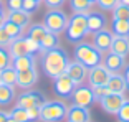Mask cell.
<instances>
[{
    "instance_id": "obj_24",
    "label": "cell",
    "mask_w": 129,
    "mask_h": 122,
    "mask_svg": "<svg viewBox=\"0 0 129 122\" xmlns=\"http://www.w3.org/2000/svg\"><path fill=\"white\" fill-rule=\"evenodd\" d=\"M15 89L7 84H0V107H7L15 101Z\"/></svg>"
},
{
    "instance_id": "obj_38",
    "label": "cell",
    "mask_w": 129,
    "mask_h": 122,
    "mask_svg": "<svg viewBox=\"0 0 129 122\" xmlns=\"http://www.w3.org/2000/svg\"><path fill=\"white\" fill-rule=\"evenodd\" d=\"M28 112V119H30V122H35L40 119V107H31V109H27Z\"/></svg>"
},
{
    "instance_id": "obj_40",
    "label": "cell",
    "mask_w": 129,
    "mask_h": 122,
    "mask_svg": "<svg viewBox=\"0 0 129 122\" xmlns=\"http://www.w3.org/2000/svg\"><path fill=\"white\" fill-rule=\"evenodd\" d=\"M5 22H7V10L4 8V5L0 2V27H4Z\"/></svg>"
},
{
    "instance_id": "obj_4",
    "label": "cell",
    "mask_w": 129,
    "mask_h": 122,
    "mask_svg": "<svg viewBox=\"0 0 129 122\" xmlns=\"http://www.w3.org/2000/svg\"><path fill=\"white\" fill-rule=\"evenodd\" d=\"M68 106L60 99L46 101L40 107V120L42 122H63L66 119Z\"/></svg>"
},
{
    "instance_id": "obj_6",
    "label": "cell",
    "mask_w": 129,
    "mask_h": 122,
    "mask_svg": "<svg viewBox=\"0 0 129 122\" xmlns=\"http://www.w3.org/2000/svg\"><path fill=\"white\" fill-rule=\"evenodd\" d=\"M46 102L45 92L38 89H27L20 96H17V104L15 106L23 107V109H31V107H42Z\"/></svg>"
},
{
    "instance_id": "obj_7",
    "label": "cell",
    "mask_w": 129,
    "mask_h": 122,
    "mask_svg": "<svg viewBox=\"0 0 129 122\" xmlns=\"http://www.w3.org/2000/svg\"><path fill=\"white\" fill-rule=\"evenodd\" d=\"M71 99H73V104H78L81 107H88V109L96 102L94 94H93V88L89 84H78L71 94Z\"/></svg>"
},
{
    "instance_id": "obj_44",
    "label": "cell",
    "mask_w": 129,
    "mask_h": 122,
    "mask_svg": "<svg viewBox=\"0 0 129 122\" xmlns=\"http://www.w3.org/2000/svg\"><path fill=\"white\" fill-rule=\"evenodd\" d=\"M7 122H17V120H15V119H12V117H8V120H7Z\"/></svg>"
},
{
    "instance_id": "obj_22",
    "label": "cell",
    "mask_w": 129,
    "mask_h": 122,
    "mask_svg": "<svg viewBox=\"0 0 129 122\" xmlns=\"http://www.w3.org/2000/svg\"><path fill=\"white\" fill-rule=\"evenodd\" d=\"M46 33H48V30H46V27L43 23H31L30 27H28V30H27V36L31 38L33 41H37L38 45L42 43V40L45 38Z\"/></svg>"
},
{
    "instance_id": "obj_23",
    "label": "cell",
    "mask_w": 129,
    "mask_h": 122,
    "mask_svg": "<svg viewBox=\"0 0 129 122\" xmlns=\"http://www.w3.org/2000/svg\"><path fill=\"white\" fill-rule=\"evenodd\" d=\"M56 46H60V36H58L56 33L48 31V33L45 35V38L42 40V43H40V54L53 50V48H56Z\"/></svg>"
},
{
    "instance_id": "obj_45",
    "label": "cell",
    "mask_w": 129,
    "mask_h": 122,
    "mask_svg": "<svg viewBox=\"0 0 129 122\" xmlns=\"http://www.w3.org/2000/svg\"><path fill=\"white\" fill-rule=\"evenodd\" d=\"M89 2H91V4H96V0H89Z\"/></svg>"
},
{
    "instance_id": "obj_1",
    "label": "cell",
    "mask_w": 129,
    "mask_h": 122,
    "mask_svg": "<svg viewBox=\"0 0 129 122\" xmlns=\"http://www.w3.org/2000/svg\"><path fill=\"white\" fill-rule=\"evenodd\" d=\"M68 65H70V56L66 50H63L61 46H56L46 53H42L40 66H42V71L45 73V76H48L50 79H55V78L64 74Z\"/></svg>"
},
{
    "instance_id": "obj_12",
    "label": "cell",
    "mask_w": 129,
    "mask_h": 122,
    "mask_svg": "<svg viewBox=\"0 0 129 122\" xmlns=\"http://www.w3.org/2000/svg\"><path fill=\"white\" fill-rule=\"evenodd\" d=\"M113 40H114L113 31L106 30V28H104V30H101V31L93 33V45H94L103 54H106V53H109V51H111Z\"/></svg>"
},
{
    "instance_id": "obj_2",
    "label": "cell",
    "mask_w": 129,
    "mask_h": 122,
    "mask_svg": "<svg viewBox=\"0 0 129 122\" xmlns=\"http://www.w3.org/2000/svg\"><path fill=\"white\" fill-rule=\"evenodd\" d=\"M73 53H75V59L80 61L81 65H84L88 69L101 65V63H103V56H104V54H103L94 45L86 43V41L76 43Z\"/></svg>"
},
{
    "instance_id": "obj_11",
    "label": "cell",
    "mask_w": 129,
    "mask_h": 122,
    "mask_svg": "<svg viewBox=\"0 0 129 122\" xmlns=\"http://www.w3.org/2000/svg\"><path fill=\"white\" fill-rule=\"evenodd\" d=\"M88 71L89 69L86 68L84 65H81L80 61H70L68 68H66V74H68V78L73 81V83L78 86V84H83L84 81L88 79Z\"/></svg>"
},
{
    "instance_id": "obj_28",
    "label": "cell",
    "mask_w": 129,
    "mask_h": 122,
    "mask_svg": "<svg viewBox=\"0 0 129 122\" xmlns=\"http://www.w3.org/2000/svg\"><path fill=\"white\" fill-rule=\"evenodd\" d=\"M4 28H5V31H7V33L12 36V40H15V38H20V36H23V31H25L22 27H18L17 23L10 22V20H7V22L4 23Z\"/></svg>"
},
{
    "instance_id": "obj_10",
    "label": "cell",
    "mask_w": 129,
    "mask_h": 122,
    "mask_svg": "<svg viewBox=\"0 0 129 122\" xmlns=\"http://www.w3.org/2000/svg\"><path fill=\"white\" fill-rule=\"evenodd\" d=\"M126 101V96L124 94H114V92H109L108 96H104L99 104H101V109L108 114H118V111L121 109L122 102Z\"/></svg>"
},
{
    "instance_id": "obj_21",
    "label": "cell",
    "mask_w": 129,
    "mask_h": 122,
    "mask_svg": "<svg viewBox=\"0 0 129 122\" xmlns=\"http://www.w3.org/2000/svg\"><path fill=\"white\" fill-rule=\"evenodd\" d=\"M111 51L119 56H129V36H114Z\"/></svg>"
},
{
    "instance_id": "obj_43",
    "label": "cell",
    "mask_w": 129,
    "mask_h": 122,
    "mask_svg": "<svg viewBox=\"0 0 129 122\" xmlns=\"http://www.w3.org/2000/svg\"><path fill=\"white\" fill-rule=\"evenodd\" d=\"M119 4H124V5H127V7H129V0H119Z\"/></svg>"
},
{
    "instance_id": "obj_19",
    "label": "cell",
    "mask_w": 129,
    "mask_h": 122,
    "mask_svg": "<svg viewBox=\"0 0 129 122\" xmlns=\"http://www.w3.org/2000/svg\"><path fill=\"white\" fill-rule=\"evenodd\" d=\"M7 48H8V53H10L12 59H13V58H20V56L28 54V51H27V43H25V35H23V36H20V38L12 40V43L7 46ZM33 56H35V54H33Z\"/></svg>"
},
{
    "instance_id": "obj_27",
    "label": "cell",
    "mask_w": 129,
    "mask_h": 122,
    "mask_svg": "<svg viewBox=\"0 0 129 122\" xmlns=\"http://www.w3.org/2000/svg\"><path fill=\"white\" fill-rule=\"evenodd\" d=\"M91 2L89 0H70V7L73 13H88L91 10Z\"/></svg>"
},
{
    "instance_id": "obj_34",
    "label": "cell",
    "mask_w": 129,
    "mask_h": 122,
    "mask_svg": "<svg viewBox=\"0 0 129 122\" xmlns=\"http://www.w3.org/2000/svg\"><path fill=\"white\" fill-rule=\"evenodd\" d=\"M38 7H40V2H37V0H23L22 10L27 12L28 15H33L35 12L38 10Z\"/></svg>"
},
{
    "instance_id": "obj_17",
    "label": "cell",
    "mask_w": 129,
    "mask_h": 122,
    "mask_svg": "<svg viewBox=\"0 0 129 122\" xmlns=\"http://www.w3.org/2000/svg\"><path fill=\"white\" fill-rule=\"evenodd\" d=\"M106 88L109 89V92L114 94H126L127 86H126V79L122 73H111L109 79L106 83Z\"/></svg>"
},
{
    "instance_id": "obj_18",
    "label": "cell",
    "mask_w": 129,
    "mask_h": 122,
    "mask_svg": "<svg viewBox=\"0 0 129 122\" xmlns=\"http://www.w3.org/2000/svg\"><path fill=\"white\" fill-rule=\"evenodd\" d=\"M7 20L17 23L18 27H22L23 30L28 28L31 25V15H28L27 12L23 10H13V12H7Z\"/></svg>"
},
{
    "instance_id": "obj_16",
    "label": "cell",
    "mask_w": 129,
    "mask_h": 122,
    "mask_svg": "<svg viewBox=\"0 0 129 122\" xmlns=\"http://www.w3.org/2000/svg\"><path fill=\"white\" fill-rule=\"evenodd\" d=\"M103 65L106 66L111 73H121L127 63H126L124 56H119V54L109 51V53H106V56H103Z\"/></svg>"
},
{
    "instance_id": "obj_13",
    "label": "cell",
    "mask_w": 129,
    "mask_h": 122,
    "mask_svg": "<svg viewBox=\"0 0 129 122\" xmlns=\"http://www.w3.org/2000/svg\"><path fill=\"white\" fill-rule=\"evenodd\" d=\"M38 81V69L37 68H30L25 71H18V78H17V86L22 88L23 91L31 89Z\"/></svg>"
},
{
    "instance_id": "obj_3",
    "label": "cell",
    "mask_w": 129,
    "mask_h": 122,
    "mask_svg": "<svg viewBox=\"0 0 129 122\" xmlns=\"http://www.w3.org/2000/svg\"><path fill=\"white\" fill-rule=\"evenodd\" d=\"M88 33V13H73L66 27V40L71 43H80Z\"/></svg>"
},
{
    "instance_id": "obj_20",
    "label": "cell",
    "mask_w": 129,
    "mask_h": 122,
    "mask_svg": "<svg viewBox=\"0 0 129 122\" xmlns=\"http://www.w3.org/2000/svg\"><path fill=\"white\" fill-rule=\"evenodd\" d=\"M12 66L17 71H25V69H30V68H37V56L25 54V56H20V58H13L12 59Z\"/></svg>"
},
{
    "instance_id": "obj_8",
    "label": "cell",
    "mask_w": 129,
    "mask_h": 122,
    "mask_svg": "<svg viewBox=\"0 0 129 122\" xmlns=\"http://www.w3.org/2000/svg\"><path fill=\"white\" fill-rule=\"evenodd\" d=\"M109 76H111V71L101 63V65L94 66V68H89V71H88V84L91 88L104 86L108 83V79H109Z\"/></svg>"
},
{
    "instance_id": "obj_30",
    "label": "cell",
    "mask_w": 129,
    "mask_h": 122,
    "mask_svg": "<svg viewBox=\"0 0 129 122\" xmlns=\"http://www.w3.org/2000/svg\"><path fill=\"white\" fill-rule=\"evenodd\" d=\"M113 20H129V7L124 4H118L113 10Z\"/></svg>"
},
{
    "instance_id": "obj_32",
    "label": "cell",
    "mask_w": 129,
    "mask_h": 122,
    "mask_svg": "<svg viewBox=\"0 0 129 122\" xmlns=\"http://www.w3.org/2000/svg\"><path fill=\"white\" fill-rule=\"evenodd\" d=\"M118 120L119 122H129V99L126 97V101L122 102L121 109L118 111Z\"/></svg>"
},
{
    "instance_id": "obj_42",
    "label": "cell",
    "mask_w": 129,
    "mask_h": 122,
    "mask_svg": "<svg viewBox=\"0 0 129 122\" xmlns=\"http://www.w3.org/2000/svg\"><path fill=\"white\" fill-rule=\"evenodd\" d=\"M8 117H10V115H8L5 111H0V122H7Z\"/></svg>"
},
{
    "instance_id": "obj_5",
    "label": "cell",
    "mask_w": 129,
    "mask_h": 122,
    "mask_svg": "<svg viewBox=\"0 0 129 122\" xmlns=\"http://www.w3.org/2000/svg\"><path fill=\"white\" fill-rule=\"evenodd\" d=\"M68 20H70V17L63 10H60V8H50L45 13V17H43V25L46 27L48 31L60 35L63 31H66Z\"/></svg>"
},
{
    "instance_id": "obj_37",
    "label": "cell",
    "mask_w": 129,
    "mask_h": 122,
    "mask_svg": "<svg viewBox=\"0 0 129 122\" xmlns=\"http://www.w3.org/2000/svg\"><path fill=\"white\" fill-rule=\"evenodd\" d=\"M10 43H12V36L5 31L4 27H0V46H5L7 48Z\"/></svg>"
},
{
    "instance_id": "obj_31",
    "label": "cell",
    "mask_w": 129,
    "mask_h": 122,
    "mask_svg": "<svg viewBox=\"0 0 129 122\" xmlns=\"http://www.w3.org/2000/svg\"><path fill=\"white\" fill-rule=\"evenodd\" d=\"M8 66H12V56L8 53V48L0 46V71L8 68Z\"/></svg>"
},
{
    "instance_id": "obj_14",
    "label": "cell",
    "mask_w": 129,
    "mask_h": 122,
    "mask_svg": "<svg viewBox=\"0 0 129 122\" xmlns=\"http://www.w3.org/2000/svg\"><path fill=\"white\" fill-rule=\"evenodd\" d=\"M66 120L68 122H91L89 109L88 107H81L78 104H71V106H68Z\"/></svg>"
},
{
    "instance_id": "obj_35",
    "label": "cell",
    "mask_w": 129,
    "mask_h": 122,
    "mask_svg": "<svg viewBox=\"0 0 129 122\" xmlns=\"http://www.w3.org/2000/svg\"><path fill=\"white\" fill-rule=\"evenodd\" d=\"M93 94H94L96 101H101L104 96L109 94V89L106 88V84H104V86H94V88H93Z\"/></svg>"
},
{
    "instance_id": "obj_48",
    "label": "cell",
    "mask_w": 129,
    "mask_h": 122,
    "mask_svg": "<svg viewBox=\"0 0 129 122\" xmlns=\"http://www.w3.org/2000/svg\"><path fill=\"white\" fill-rule=\"evenodd\" d=\"M0 2H2V0H0Z\"/></svg>"
},
{
    "instance_id": "obj_29",
    "label": "cell",
    "mask_w": 129,
    "mask_h": 122,
    "mask_svg": "<svg viewBox=\"0 0 129 122\" xmlns=\"http://www.w3.org/2000/svg\"><path fill=\"white\" fill-rule=\"evenodd\" d=\"M8 115H10L12 119H15L17 122H30L27 109H23V107H18V106L13 107V109H12V111L8 112Z\"/></svg>"
},
{
    "instance_id": "obj_33",
    "label": "cell",
    "mask_w": 129,
    "mask_h": 122,
    "mask_svg": "<svg viewBox=\"0 0 129 122\" xmlns=\"http://www.w3.org/2000/svg\"><path fill=\"white\" fill-rule=\"evenodd\" d=\"M96 4L101 8V12H113L114 7L119 4V0H96Z\"/></svg>"
},
{
    "instance_id": "obj_39",
    "label": "cell",
    "mask_w": 129,
    "mask_h": 122,
    "mask_svg": "<svg viewBox=\"0 0 129 122\" xmlns=\"http://www.w3.org/2000/svg\"><path fill=\"white\" fill-rule=\"evenodd\" d=\"M45 4L48 8H61V5H64V0H45Z\"/></svg>"
},
{
    "instance_id": "obj_25",
    "label": "cell",
    "mask_w": 129,
    "mask_h": 122,
    "mask_svg": "<svg viewBox=\"0 0 129 122\" xmlns=\"http://www.w3.org/2000/svg\"><path fill=\"white\" fill-rule=\"evenodd\" d=\"M17 78H18V71H17L13 66H8V68L2 69L0 71V79L2 84H7V86H17Z\"/></svg>"
},
{
    "instance_id": "obj_9",
    "label": "cell",
    "mask_w": 129,
    "mask_h": 122,
    "mask_svg": "<svg viewBox=\"0 0 129 122\" xmlns=\"http://www.w3.org/2000/svg\"><path fill=\"white\" fill-rule=\"evenodd\" d=\"M75 88H76V84L68 78L66 73L53 79V91H55V94L60 96V97H64V99H66V97H71Z\"/></svg>"
},
{
    "instance_id": "obj_46",
    "label": "cell",
    "mask_w": 129,
    "mask_h": 122,
    "mask_svg": "<svg viewBox=\"0 0 129 122\" xmlns=\"http://www.w3.org/2000/svg\"><path fill=\"white\" fill-rule=\"evenodd\" d=\"M37 2H40V4H42V0H37Z\"/></svg>"
},
{
    "instance_id": "obj_26",
    "label": "cell",
    "mask_w": 129,
    "mask_h": 122,
    "mask_svg": "<svg viewBox=\"0 0 129 122\" xmlns=\"http://www.w3.org/2000/svg\"><path fill=\"white\" fill-rule=\"evenodd\" d=\"M111 31L114 36H129V20H113Z\"/></svg>"
},
{
    "instance_id": "obj_15",
    "label": "cell",
    "mask_w": 129,
    "mask_h": 122,
    "mask_svg": "<svg viewBox=\"0 0 129 122\" xmlns=\"http://www.w3.org/2000/svg\"><path fill=\"white\" fill-rule=\"evenodd\" d=\"M108 25V18L103 12H88V30L89 33H96V31L104 30Z\"/></svg>"
},
{
    "instance_id": "obj_47",
    "label": "cell",
    "mask_w": 129,
    "mask_h": 122,
    "mask_svg": "<svg viewBox=\"0 0 129 122\" xmlns=\"http://www.w3.org/2000/svg\"><path fill=\"white\" fill-rule=\"evenodd\" d=\"M0 84H2V79H0Z\"/></svg>"
},
{
    "instance_id": "obj_36",
    "label": "cell",
    "mask_w": 129,
    "mask_h": 122,
    "mask_svg": "<svg viewBox=\"0 0 129 122\" xmlns=\"http://www.w3.org/2000/svg\"><path fill=\"white\" fill-rule=\"evenodd\" d=\"M5 5H7V12L22 10V7H23V0H5Z\"/></svg>"
},
{
    "instance_id": "obj_41",
    "label": "cell",
    "mask_w": 129,
    "mask_h": 122,
    "mask_svg": "<svg viewBox=\"0 0 129 122\" xmlns=\"http://www.w3.org/2000/svg\"><path fill=\"white\" fill-rule=\"evenodd\" d=\"M122 74H124V79H126V86H127V91H129V65H126V68L122 69Z\"/></svg>"
}]
</instances>
